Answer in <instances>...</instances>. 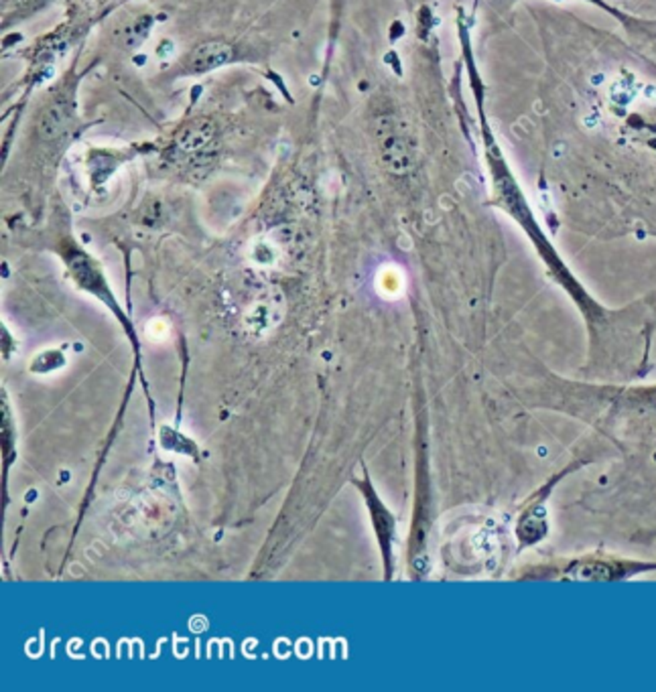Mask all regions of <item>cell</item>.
<instances>
[{"label": "cell", "mask_w": 656, "mask_h": 692, "mask_svg": "<svg viewBox=\"0 0 656 692\" xmlns=\"http://www.w3.org/2000/svg\"><path fill=\"white\" fill-rule=\"evenodd\" d=\"M232 55H234V51H232V47L226 45V43H203L189 57V70L195 71V73L212 71L215 67L226 65L230 59H232Z\"/></svg>", "instance_id": "cell-1"}, {"label": "cell", "mask_w": 656, "mask_h": 692, "mask_svg": "<svg viewBox=\"0 0 656 692\" xmlns=\"http://www.w3.org/2000/svg\"><path fill=\"white\" fill-rule=\"evenodd\" d=\"M214 136V128L210 126L208 122H195L191 126H187L181 136H179V146L183 151H195V148H201L205 142L210 141Z\"/></svg>", "instance_id": "cell-2"}]
</instances>
